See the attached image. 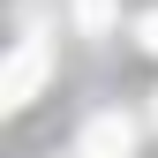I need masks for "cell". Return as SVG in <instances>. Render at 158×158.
Listing matches in <instances>:
<instances>
[{
  "mask_svg": "<svg viewBox=\"0 0 158 158\" xmlns=\"http://www.w3.org/2000/svg\"><path fill=\"white\" fill-rule=\"evenodd\" d=\"M45 68H53V45L45 38H23L8 53V68H0V106H30V90L45 83Z\"/></svg>",
  "mask_w": 158,
  "mask_h": 158,
  "instance_id": "obj_1",
  "label": "cell"
},
{
  "mask_svg": "<svg viewBox=\"0 0 158 158\" xmlns=\"http://www.w3.org/2000/svg\"><path fill=\"white\" fill-rule=\"evenodd\" d=\"M75 23H83V30H106L113 23V0H75Z\"/></svg>",
  "mask_w": 158,
  "mask_h": 158,
  "instance_id": "obj_3",
  "label": "cell"
},
{
  "mask_svg": "<svg viewBox=\"0 0 158 158\" xmlns=\"http://www.w3.org/2000/svg\"><path fill=\"white\" fill-rule=\"evenodd\" d=\"M135 151V128L121 121V113H98V121L83 128V158H128Z\"/></svg>",
  "mask_w": 158,
  "mask_h": 158,
  "instance_id": "obj_2",
  "label": "cell"
},
{
  "mask_svg": "<svg viewBox=\"0 0 158 158\" xmlns=\"http://www.w3.org/2000/svg\"><path fill=\"white\" fill-rule=\"evenodd\" d=\"M135 30H143V45L158 53V8H151V15H143V23H135Z\"/></svg>",
  "mask_w": 158,
  "mask_h": 158,
  "instance_id": "obj_4",
  "label": "cell"
}]
</instances>
